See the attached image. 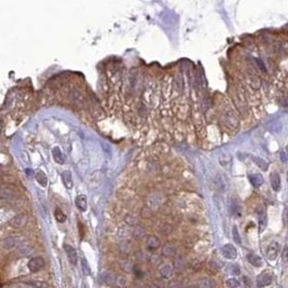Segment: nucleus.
I'll list each match as a JSON object with an SVG mask.
<instances>
[{"label": "nucleus", "instance_id": "nucleus-13", "mask_svg": "<svg viewBox=\"0 0 288 288\" xmlns=\"http://www.w3.org/2000/svg\"><path fill=\"white\" fill-rule=\"evenodd\" d=\"M0 197H2L3 200H13L16 197L15 191L10 187H5L1 189L0 191Z\"/></svg>", "mask_w": 288, "mask_h": 288}, {"label": "nucleus", "instance_id": "nucleus-32", "mask_svg": "<svg viewBox=\"0 0 288 288\" xmlns=\"http://www.w3.org/2000/svg\"><path fill=\"white\" fill-rule=\"evenodd\" d=\"M170 231H172V228H170V226L167 223L163 224L162 228H161V230H160L161 233L164 234V235H168V234L170 233Z\"/></svg>", "mask_w": 288, "mask_h": 288}, {"label": "nucleus", "instance_id": "nucleus-25", "mask_svg": "<svg viewBox=\"0 0 288 288\" xmlns=\"http://www.w3.org/2000/svg\"><path fill=\"white\" fill-rule=\"evenodd\" d=\"M124 221H125L126 224L131 227H135L137 226V217L133 214H126L125 217H124Z\"/></svg>", "mask_w": 288, "mask_h": 288}, {"label": "nucleus", "instance_id": "nucleus-21", "mask_svg": "<svg viewBox=\"0 0 288 288\" xmlns=\"http://www.w3.org/2000/svg\"><path fill=\"white\" fill-rule=\"evenodd\" d=\"M175 254V246L173 244H165L162 248V255L165 257H170Z\"/></svg>", "mask_w": 288, "mask_h": 288}, {"label": "nucleus", "instance_id": "nucleus-33", "mask_svg": "<svg viewBox=\"0 0 288 288\" xmlns=\"http://www.w3.org/2000/svg\"><path fill=\"white\" fill-rule=\"evenodd\" d=\"M168 288H181V284L176 280H173L168 283Z\"/></svg>", "mask_w": 288, "mask_h": 288}, {"label": "nucleus", "instance_id": "nucleus-20", "mask_svg": "<svg viewBox=\"0 0 288 288\" xmlns=\"http://www.w3.org/2000/svg\"><path fill=\"white\" fill-rule=\"evenodd\" d=\"M36 180L41 187H45L48 185V177L45 174V172H42V170H38L36 173Z\"/></svg>", "mask_w": 288, "mask_h": 288}, {"label": "nucleus", "instance_id": "nucleus-9", "mask_svg": "<svg viewBox=\"0 0 288 288\" xmlns=\"http://www.w3.org/2000/svg\"><path fill=\"white\" fill-rule=\"evenodd\" d=\"M270 180H271L272 189H273L275 192L280 191V190H281V185H282L281 176H280V174H277L276 172L272 173L271 177H270Z\"/></svg>", "mask_w": 288, "mask_h": 288}, {"label": "nucleus", "instance_id": "nucleus-31", "mask_svg": "<svg viewBox=\"0 0 288 288\" xmlns=\"http://www.w3.org/2000/svg\"><path fill=\"white\" fill-rule=\"evenodd\" d=\"M141 216L144 218H150L152 217V210H151L150 207H144L143 210H141Z\"/></svg>", "mask_w": 288, "mask_h": 288}, {"label": "nucleus", "instance_id": "nucleus-36", "mask_svg": "<svg viewBox=\"0 0 288 288\" xmlns=\"http://www.w3.org/2000/svg\"><path fill=\"white\" fill-rule=\"evenodd\" d=\"M231 272L234 274V275H239V274H240V268L237 266V264H233V266H231Z\"/></svg>", "mask_w": 288, "mask_h": 288}, {"label": "nucleus", "instance_id": "nucleus-6", "mask_svg": "<svg viewBox=\"0 0 288 288\" xmlns=\"http://www.w3.org/2000/svg\"><path fill=\"white\" fill-rule=\"evenodd\" d=\"M99 278H101V283L105 284V285H107V286L116 285L117 280L114 278V276H113L112 274H111L110 272H108V271L101 272V274H99Z\"/></svg>", "mask_w": 288, "mask_h": 288}, {"label": "nucleus", "instance_id": "nucleus-34", "mask_svg": "<svg viewBox=\"0 0 288 288\" xmlns=\"http://www.w3.org/2000/svg\"><path fill=\"white\" fill-rule=\"evenodd\" d=\"M209 266H210L213 270H219L220 269V266L218 264V262H217V261H214V260L209 261Z\"/></svg>", "mask_w": 288, "mask_h": 288}, {"label": "nucleus", "instance_id": "nucleus-43", "mask_svg": "<svg viewBox=\"0 0 288 288\" xmlns=\"http://www.w3.org/2000/svg\"><path fill=\"white\" fill-rule=\"evenodd\" d=\"M284 151H285V153H286V155L288 157V146H286V148L284 149Z\"/></svg>", "mask_w": 288, "mask_h": 288}, {"label": "nucleus", "instance_id": "nucleus-1", "mask_svg": "<svg viewBox=\"0 0 288 288\" xmlns=\"http://www.w3.org/2000/svg\"><path fill=\"white\" fill-rule=\"evenodd\" d=\"M27 222H28L27 215L18 214V215H15L13 218H11V220L9 221V224H10L12 228H15V229H21V228L26 226Z\"/></svg>", "mask_w": 288, "mask_h": 288}, {"label": "nucleus", "instance_id": "nucleus-2", "mask_svg": "<svg viewBox=\"0 0 288 288\" xmlns=\"http://www.w3.org/2000/svg\"><path fill=\"white\" fill-rule=\"evenodd\" d=\"M27 266H28V269H29L31 272H38L45 266V260H43L42 257H39V256L34 257V258H31L28 261Z\"/></svg>", "mask_w": 288, "mask_h": 288}, {"label": "nucleus", "instance_id": "nucleus-26", "mask_svg": "<svg viewBox=\"0 0 288 288\" xmlns=\"http://www.w3.org/2000/svg\"><path fill=\"white\" fill-rule=\"evenodd\" d=\"M266 224H268V217L266 214H262L259 216V231L262 232L266 230Z\"/></svg>", "mask_w": 288, "mask_h": 288}, {"label": "nucleus", "instance_id": "nucleus-44", "mask_svg": "<svg viewBox=\"0 0 288 288\" xmlns=\"http://www.w3.org/2000/svg\"><path fill=\"white\" fill-rule=\"evenodd\" d=\"M149 288H159V287L157 285H150V287Z\"/></svg>", "mask_w": 288, "mask_h": 288}, {"label": "nucleus", "instance_id": "nucleus-12", "mask_svg": "<svg viewBox=\"0 0 288 288\" xmlns=\"http://www.w3.org/2000/svg\"><path fill=\"white\" fill-rule=\"evenodd\" d=\"M159 273L163 278H168L173 273V268L170 264L168 263H163L159 268Z\"/></svg>", "mask_w": 288, "mask_h": 288}, {"label": "nucleus", "instance_id": "nucleus-17", "mask_svg": "<svg viewBox=\"0 0 288 288\" xmlns=\"http://www.w3.org/2000/svg\"><path fill=\"white\" fill-rule=\"evenodd\" d=\"M247 260H248L249 263L253 264L254 266H257V268L262 266V259H261L258 255L253 254V253L247 255Z\"/></svg>", "mask_w": 288, "mask_h": 288}, {"label": "nucleus", "instance_id": "nucleus-35", "mask_svg": "<svg viewBox=\"0 0 288 288\" xmlns=\"http://www.w3.org/2000/svg\"><path fill=\"white\" fill-rule=\"evenodd\" d=\"M160 257L158 256V255H153L152 257H151V263L152 264H159L160 263Z\"/></svg>", "mask_w": 288, "mask_h": 288}, {"label": "nucleus", "instance_id": "nucleus-24", "mask_svg": "<svg viewBox=\"0 0 288 288\" xmlns=\"http://www.w3.org/2000/svg\"><path fill=\"white\" fill-rule=\"evenodd\" d=\"M251 160L254 161L255 164L258 166V167H260L262 170H268V163L266 162V161L263 160V159L261 158H258V157H251Z\"/></svg>", "mask_w": 288, "mask_h": 288}, {"label": "nucleus", "instance_id": "nucleus-42", "mask_svg": "<svg viewBox=\"0 0 288 288\" xmlns=\"http://www.w3.org/2000/svg\"><path fill=\"white\" fill-rule=\"evenodd\" d=\"M186 288H199V287H197V285H193V284H191V285H188Z\"/></svg>", "mask_w": 288, "mask_h": 288}, {"label": "nucleus", "instance_id": "nucleus-41", "mask_svg": "<svg viewBox=\"0 0 288 288\" xmlns=\"http://www.w3.org/2000/svg\"><path fill=\"white\" fill-rule=\"evenodd\" d=\"M243 282H244V283H245V284H246L247 287H250V283H249L248 277H246V276H245V277L243 278Z\"/></svg>", "mask_w": 288, "mask_h": 288}, {"label": "nucleus", "instance_id": "nucleus-38", "mask_svg": "<svg viewBox=\"0 0 288 288\" xmlns=\"http://www.w3.org/2000/svg\"><path fill=\"white\" fill-rule=\"evenodd\" d=\"M283 258L285 261H287L288 262V244L285 246V248H284V251H283Z\"/></svg>", "mask_w": 288, "mask_h": 288}, {"label": "nucleus", "instance_id": "nucleus-5", "mask_svg": "<svg viewBox=\"0 0 288 288\" xmlns=\"http://www.w3.org/2000/svg\"><path fill=\"white\" fill-rule=\"evenodd\" d=\"M221 251L224 258L230 259V260H233V259H235L237 256V249H235V247H234L233 245H231V244H226V245H223L221 248Z\"/></svg>", "mask_w": 288, "mask_h": 288}, {"label": "nucleus", "instance_id": "nucleus-3", "mask_svg": "<svg viewBox=\"0 0 288 288\" xmlns=\"http://www.w3.org/2000/svg\"><path fill=\"white\" fill-rule=\"evenodd\" d=\"M278 253H280V244L277 242L273 241L269 244L268 248H266V257H268L269 260H275L278 256Z\"/></svg>", "mask_w": 288, "mask_h": 288}, {"label": "nucleus", "instance_id": "nucleus-14", "mask_svg": "<svg viewBox=\"0 0 288 288\" xmlns=\"http://www.w3.org/2000/svg\"><path fill=\"white\" fill-rule=\"evenodd\" d=\"M76 205L77 207L81 210V212H85L88 209V200L84 194H79L76 197Z\"/></svg>", "mask_w": 288, "mask_h": 288}, {"label": "nucleus", "instance_id": "nucleus-18", "mask_svg": "<svg viewBox=\"0 0 288 288\" xmlns=\"http://www.w3.org/2000/svg\"><path fill=\"white\" fill-rule=\"evenodd\" d=\"M197 287L199 288H214L215 287V283L213 280L208 277H203L201 278L199 282H197Z\"/></svg>", "mask_w": 288, "mask_h": 288}, {"label": "nucleus", "instance_id": "nucleus-27", "mask_svg": "<svg viewBox=\"0 0 288 288\" xmlns=\"http://www.w3.org/2000/svg\"><path fill=\"white\" fill-rule=\"evenodd\" d=\"M54 216H55V218H56V220L58 222H64L65 220H66V216H65V214L59 208L55 209Z\"/></svg>", "mask_w": 288, "mask_h": 288}, {"label": "nucleus", "instance_id": "nucleus-16", "mask_svg": "<svg viewBox=\"0 0 288 288\" xmlns=\"http://www.w3.org/2000/svg\"><path fill=\"white\" fill-rule=\"evenodd\" d=\"M52 155H53V159H54L55 162L58 163V164H63V163L65 162V158H64V155H63V152L58 147H54L52 149Z\"/></svg>", "mask_w": 288, "mask_h": 288}, {"label": "nucleus", "instance_id": "nucleus-29", "mask_svg": "<svg viewBox=\"0 0 288 288\" xmlns=\"http://www.w3.org/2000/svg\"><path fill=\"white\" fill-rule=\"evenodd\" d=\"M227 286L229 288H237L240 287V282L237 281V278H229L227 281Z\"/></svg>", "mask_w": 288, "mask_h": 288}, {"label": "nucleus", "instance_id": "nucleus-7", "mask_svg": "<svg viewBox=\"0 0 288 288\" xmlns=\"http://www.w3.org/2000/svg\"><path fill=\"white\" fill-rule=\"evenodd\" d=\"M146 245H147L148 249H150V250H155V249H158L161 245L160 239H159L158 237H155V235H150V237H148L147 242H146Z\"/></svg>", "mask_w": 288, "mask_h": 288}, {"label": "nucleus", "instance_id": "nucleus-10", "mask_svg": "<svg viewBox=\"0 0 288 288\" xmlns=\"http://www.w3.org/2000/svg\"><path fill=\"white\" fill-rule=\"evenodd\" d=\"M249 181L255 188H259L263 185L264 182V178L261 174H253V175H249Z\"/></svg>", "mask_w": 288, "mask_h": 288}, {"label": "nucleus", "instance_id": "nucleus-22", "mask_svg": "<svg viewBox=\"0 0 288 288\" xmlns=\"http://www.w3.org/2000/svg\"><path fill=\"white\" fill-rule=\"evenodd\" d=\"M186 268V261L184 258H181V257H178V258L175 259V261H174V269H175L177 272H181L184 271Z\"/></svg>", "mask_w": 288, "mask_h": 288}, {"label": "nucleus", "instance_id": "nucleus-8", "mask_svg": "<svg viewBox=\"0 0 288 288\" xmlns=\"http://www.w3.org/2000/svg\"><path fill=\"white\" fill-rule=\"evenodd\" d=\"M272 275L270 273H263L261 275L258 276L257 278V285L258 287H264V286H268L272 283Z\"/></svg>", "mask_w": 288, "mask_h": 288}, {"label": "nucleus", "instance_id": "nucleus-40", "mask_svg": "<svg viewBox=\"0 0 288 288\" xmlns=\"http://www.w3.org/2000/svg\"><path fill=\"white\" fill-rule=\"evenodd\" d=\"M255 61H256V62H257V64L259 65V67H260V68H261V70H262V71H266V66H264V64H263V63L261 62L260 59H257V58L255 59Z\"/></svg>", "mask_w": 288, "mask_h": 288}, {"label": "nucleus", "instance_id": "nucleus-4", "mask_svg": "<svg viewBox=\"0 0 288 288\" xmlns=\"http://www.w3.org/2000/svg\"><path fill=\"white\" fill-rule=\"evenodd\" d=\"M64 249L66 251L67 258H68L69 262L72 264V266H77V262H78V255H77V251L71 245L69 244H65L64 245Z\"/></svg>", "mask_w": 288, "mask_h": 288}, {"label": "nucleus", "instance_id": "nucleus-15", "mask_svg": "<svg viewBox=\"0 0 288 288\" xmlns=\"http://www.w3.org/2000/svg\"><path fill=\"white\" fill-rule=\"evenodd\" d=\"M62 180H63V184H64L67 189H71L72 185H74L71 173L69 172V170H64V172L62 173Z\"/></svg>", "mask_w": 288, "mask_h": 288}, {"label": "nucleus", "instance_id": "nucleus-30", "mask_svg": "<svg viewBox=\"0 0 288 288\" xmlns=\"http://www.w3.org/2000/svg\"><path fill=\"white\" fill-rule=\"evenodd\" d=\"M81 264H82V269H83V273L85 275H90L91 274V269L89 266V263L86 262L85 259H81Z\"/></svg>", "mask_w": 288, "mask_h": 288}, {"label": "nucleus", "instance_id": "nucleus-28", "mask_svg": "<svg viewBox=\"0 0 288 288\" xmlns=\"http://www.w3.org/2000/svg\"><path fill=\"white\" fill-rule=\"evenodd\" d=\"M232 237H233L234 242L237 244H241V237H240L239 230H237V227L234 226L232 228Z\"/></svg>", "mask_w": 288, "mask_h": 288}, {"label": "nucleus", "instance_id": "nucleus-23", "mask_svg": "<svg viewBox=\"0 0 288 288\" xmlns=\"http://www.w3.org/2000/svg\"><path fill=\"white\" fill-rule=\"evenodd\" d=\"M32 248L30 245H28V244H21V245H18V247H17V251H18V254L22 255V256H27V255H29L30 253H31Z\"/></svg>", "mask_w": 288, "mask_h": 288}, {"label": "nucleus", "instance_id": "nucleus-19", "mask_svg": "<svg viewBox=\"0 0 288 288\" xmlns=\"http://www.w3.org/2000/svg\"><path fill=\"white\" fill-rule=\"evenodd\" d=\"M133 237H135L136 240L144 239V237H146L145 228H144V227H141V226H139V224L135 226V228H134V230H133Z\"/></svg>", "mask_w": 288, "mask_h": 288}, {"label": "nucleus", "instance_id": "nucleus-11", "mask_svg": "<svg viewBox=\"0 0 288 288\" xmlns=\"http://www.w3.org/2000/svg\"><path fill=\"white\" fill-rule=\"evenodd\" d=\"M16 244H17V240L13 237H5V239L2 240V242H1L2 247L5 249H7V250H10V249L14 248V247L16 246Z\"/></svg>", "mask_w": 288, "mask_h": 288}, {"label": "nucleus", "instance_id": "nucleus-39", "mask_svg": "<svg viewBox=\"0 0 288 288\" xmlns=\"http://www.w3.org/2000/svg\"><path fill=\"white\" fill-rule=\"evenodd\" d=\"M124 284H125V280H124L123 277H119V278H117V281H116V285H118V286H123Z\"/></svg>", "mask_w": 288, "mask_h": 288}, {"label": "nucleus", "instance_id": "nucleus-37", "mask_svg": "<svg viewBox=\"0 0 288 288\" xmlns=\"http://www.w3.org/2000/svg\"><path fill=\"white\" fill-rule=\"evenodd\" d=\"M280 158H281L282 162H284V163H286L288 161V157L286 155V153H285V151H284V150H282L281 153H280Z\"/></svg>", "mask_w": 288, "mask_h": 288}]
</instances>
